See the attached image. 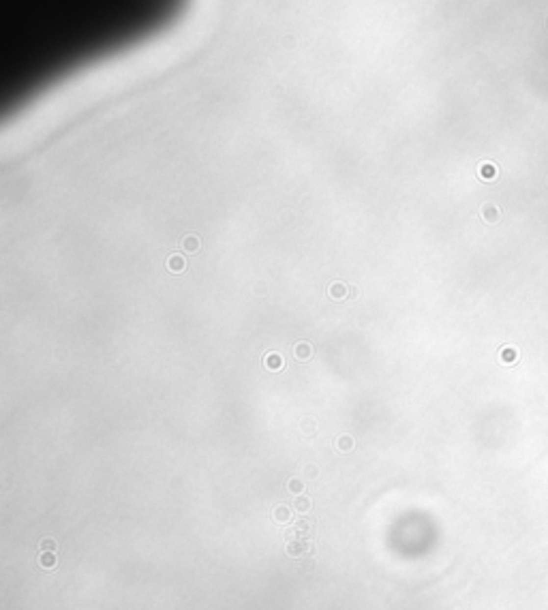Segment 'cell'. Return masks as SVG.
Segmentation results:
<instances>
[{
	"mask_svg": "<svg viewBox=\"0 0 548 610\" xmlns=\"http://www.w3.org/2000/svg\"><path fill=\"white\" fill-rule=\"evenodd\" d=\"M293 357H296V360H300V362L311 360V357H313V345H311L309 341H300V343H296V347H293Z\"/></svg>",
	"mask_w": 548,
	"mask_h": 610,
	"instance_id": "cell-1",
	"label": "cell"
},
{
	"mask_svg": "<svg viewBox=\"0 0 548 610\" xmlns=\"http://www.w3.org/2000/svg\"><path fill=\"white\" fill-rule=\"evenodd\" d=\"M184 268H186V259L182 255H169L167 257V270L172 274H180V272H184Z\"/></svg>",
	"mask_w": 548,
	"mask_h": 610,
	"instance_id": "cell-2",
	"label": "cell"
},
{
	"mask_svg": "<svg viewBox=\"0 0 548 610\" xmlns=\"http://www.w3.org/2000/svg\"><path fill=\"white\" fill-rule=\"evenodd\" d=\"M328 293H330L332 300H345V298H349V285L332 283V285H330V289H328Z\"/></svg>",
	"mask_w": 548,
	"mask_h": 610,
	"instance_id": "cell-3",
	"label": "cell"
},
{
	"mask_svg": "<svg viewBox=\"0 0 548 610\" xmlns=\"http://www.w3.org/2000/svg\"><path fill=\"white\" fill-rule=\"evenodd\" d=\"M199 246H202V242H199V238L193 236V233H188V236L182 238V251H186L188 255H195L199 251Z\"/></svg>",
	"mask_w": 548,
	"mask_h": 610,
	"instance_id": "cell-4",
	"label": "cell"
},
{
	"mask_svg": "<svg viewBox=\"0 0 548 610\" xmlns=\"http://www.w3.org/2000/svg\"><path fill=\"white\" fill-rule=\"evenodd\" d=\"M285 366V360L281 357V354H268L266 356V368L268 371H281Z\"/></svg>",
	"mask_w": 548,
	"mask_h": 610,
	"instance_id": "cell-5",
	"label": "cell"
},
{
	"mask_svg": "<svg viewBox=\"0 0 548 610\" xmlns=\"http://www.w3.org/2000/svg\"><path fill=\"white\" fill-rule=\"evenodd\" d=\"M309 508H311V501L306 499V497H298V499H296V509H298V512H309Z\"/></svg>",
	"mask_w": 548,
	"mask_h": 610,
	"instance_id": "cell-6",
	"label": "cell"
},
{
	"mask_svg": "<svg viewBox=\"0 0 548 610\" xmlns=\"http://www.w3.org/2000/svg\"><path fill=\"white\" fill-rule=\"evenodd\" d=\"M351 448H353V439H351V437H340V439H339V450L347 452V450H351Z\"/></svg>",
	"mask_w": 548,
	"mask_h": 610,
	"instance_id": "cell-7",
	"label": "cell"
},
{
	"mask_svg": "<svg viewBox=\"0 0 548 610\" xmlns=\"http://www.w3.org/2000/svg\"><path fill=\"white\" fill-rule=\"evenodd\" d=\"M480 174H482V176H484V178H486V180H491V178H493V176H495V167H493V165H482V169H480Z\"/></svg>",
	"mask_w": 548,
	"mask_h": 610,
	"instance_id": "cell-8",
	"label": "cell"
},
{
	"mask_svg": "<svg viewBox=\"0 0 548 610\" xmlns=\"http://www.w3.org/2000/svg\"><path fill=\"white\" fill-rule=\"evenodd\" d=\"M274 516H276V520H287L289 518V512H287V508H279Z\"/></svg>",
	"mask_w": 548,
	"mask_h": 610,
	"instance_id": "cell-9",
	"label": "cell"
},
{
	"mask_svg": "<svg viewBox=\"0 0 548 610\" xmlns=\"http://www.w3.org/2000/svg\"><path fill=\"white\" fill-rule=\"evenodd\" d=\"M289 490L291 492H300V490H302V482H300V480H291V482H289Z\"/></svg>",
	"mask_w": 548,
	"mask_h": 610,
	"instance_id": "cell-10",
	"label": "cell"
},
{
	"mask_svg": "<svg viewBox=\"0 0 548 610\" xmlns=\"http://www.w3.org/2000/svg\"><path fill=\"white\" fill-rule=\"evenodd\" d=\"M358 296V289L356 287H349V298H356Z\"/></svg>",
	"mask_w": 548,
	"mask_h": 610,
	"instance_id": "cell-11",
	"label": "cell"
},
{
	"mask_svg": "<svg viewBox=\"0 0 548 610\" xmlns=\"http://www.w3.org/2000/svg\"><path fill=\"white\" fill-rule=\"evenodd\" d=\"M43 548H54V542H50V539H45V542H43Z\"/></svg>",
	"mask_w": 548,
	"mask_h": 610,
	"instance_id": "cell-12",
	"label": "cell"
}]
</instances>
